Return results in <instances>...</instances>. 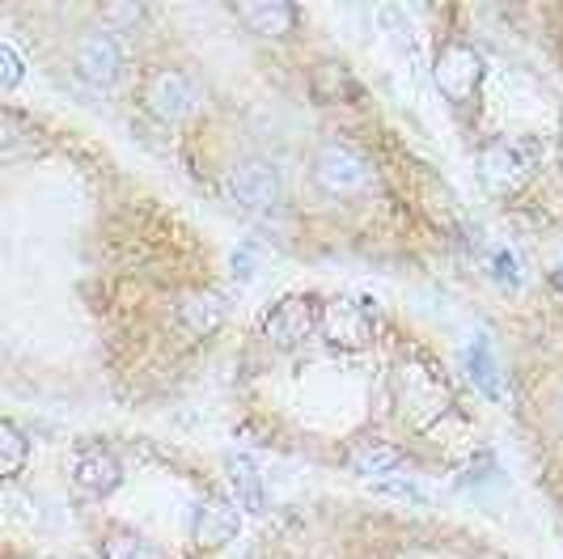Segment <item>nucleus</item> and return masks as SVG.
I'll return each instance as SVG.
<instances>
[{"label":"nucleus","mask_w":563,"mask_h":559,"mask_svg":"<svg viewBox=\"0 0 563 559\" xmlns=\"http://www.w3.org/2000/svg\"><path fill=\"white\" fill-rule=\"evenodd\" d=\"M313 187L327 196H361L373 187V162L347 140H327L313 153Z\"/></svg>","instance_id":"1"},{"label":"nucleus","mask_w":563,"mask_h":559,"mask_svg":"<svg viewBox=\"0 0 563 559\" xmlns=\"http://www.w3.org/2000/svg\"><path fill=\"white\" fill-rule=\"evenodd\" d=\"M538 162H542V144L538 140H496L483 153V183L496 196H508L534 174Z\"/></svg>","instance_id":"2"},{"label":"nucleus","mask_w":563,"mask_h":559,"mask_svg":"<svg viewBox=\"0 0 563 559\" xmlns=\"http://www.w3.org/2000/svg\"><path fill=\"white\" fill-rule=\"evenodd\" d=\"M318 331L339 352H365L368 343H373V318H368V309L361 302L331 297L318 309Z\"/></svg>","instance_id":"3"},{"label":"nucleus","mask_w":563,"mask_h":559,"mask_svg":"<svg viewBox=\"0 0 563 559\" xmlns=\"http://www.w3.org/2000/svg\"><path fill=\"white\" fill-rule=\"evenodd\" d=\"M199 89L191 85V77L183 68H157L148 81H144V111L162 123H178L196 111Z\"/></svg>","instance_id":"4"},{"label":"nucleus","mask_w":563,"mask_h":559,"mask_svg":"<svg viewBox=\"0 0 563 559\" xmlns=\"http://www.w3.org/2000/svg\"><path fill=\"white\" fill-rule=\"evenodd\" d=\"M432 73H437V85L450 102H466V98H475V89L483 81V56L466 43H445Z\"/></svg>","instance_id":"5"},{"label":"nucleus","mask_w":563,"mask_h":559,"mask_svg":"<svg viewBox=\"0 0 563 559\" xmlns=\"http://www.w3.org/2000/svg\"><path fill=\"white\" fill-rule=\"evenodd\" d=\"M318 309L310 297H301V293H292V297H284L272 306L267 314V322H263V336L272 348H297V343H306L310 331L318 327Z\"/></svg>","instance_id":"6"},{"label":"nucleus","mask_w":563,"mask_h":559,"mask_svg":"<svg viewBox=\"0 0 563 559\" xmlns=\"http://www.w3.org/2000/svg\"><path fill=\"white\" fill-rule=\"evenodd\" d=\"M73 68L89 85H114L119 68H123V47L114 43V34H107V30H89L73 47Z\"/></svg>","instance_id":"7"},{"label":"nucleus","mask_w":563,"mask_h":559,"mask_svg":"<svg viewBox=\"0 0 563 559\" xmlns=\"http://www.w3.org/2000/svg\"><path fill=\"white\" fill-rule=\"evenodd\" d=\"M229 196L246 208H272L280 199V169L263 157H246L229 169Z\"/></svg>","instance_id":"8"},{"label":"nucleus","mask_w":563,"mask_h":559,"mask_svg":"<svg viewBox=\"0 0 563 559\" xmlns=\"http://www.w3.org/2000/svg\"><path fill=\"white\" fill-rule=\"evenodd\" d=\"M233 18L254 34H263V39H284L297 26V4H288V0H263V4L242 0V4H233Z\"/></svg>","instance_id":"9"},{"label":"nucleus","mask_w":563,"mask_h":559,"mask_svg":"<svg viewBox=\"0 0 563 559\" xmlns=\"http://www.w3.org/2000/svg\"><path fill=\"white\" fill-rule=\"evenodd\" d=\"M411 462H407V453L395 446H386V441H352L347 446V471H356V475H368V479H390L398 471H407Z\"/></svg>","instance_id":"10"},{"label":"nucleus","mask_w":563,"mask_h":559,"mask_svg":"<svg viewBox=\"0 0 563 559\" xmlns=\"http://www.w3.org/2000/svg\"><path fill=\"white\" fill-rule=\"evenodd\" d=\"M73 479L89 496H111L114 487H119V479H123V467L107 449H85L81 458H77V467H73Z\"/></svg>","instance_id":"11"},{"label":"nucleus","mask_w":563,"mask_h":559,"mask_svg":"<svg viewBox=\"0 0 563 559\" xmlns=\"http://www.w3.org/2000/svg\"><path fill=\"white\" fill-rule=\"evenodd\" d=\"M191 534H196L203 547H221L238 534V508L225 501H203L191 517Z\"/></svg>","instance_id":"12"},{"label":"nucleus","mask_w":563,"mask_h":559,"mask_svg":"<svg viewBox=\"0 0 563 559\" xmlns=\"http://www.w3.org/2000/svg\"><path fill=\"white\" fill-rule=\"evenodd\" d=\"M178 322L187 336H212L225 322V302L217 293H191L178 302Z\"/></svg>","instance_id":"13"},{"label":"nucleus","mask_w":563,"mask_h":559,"mask_svg":"<svg viewBox=\"0 0 563 559\" xmlns=\"http://www.w3.org/2000/svg\"><path fill=\"white\" fill-rule=\"evenodd\" d=\"M98 551H102V559H166V551L157 542H148L136 530H107Z\"/></svg>","instance_id":"14"},{"label":"nucleus","mask_w":563,"mask_h":559,"mask_svg":"<svg viewBox=\"0 0 563 559\" xmlns=\"http://www.w3.org/2000/svg\"><path fill=\"white\" fill-rule=\"evenodd\" d=\"M229 479H233V492H238V501H242L246 513H263L267 508V492H263V483L254 475L251 458H233L229 462Z\"/></svg>","instance_id":"15"},{"label":"nucleus","mask_w":563,"mask_h":559,"mask_svg":"<svg viewBox=\"0 0 563 559\" xmlns=\"http://www.w3.org/2000/svg\"><path fill=\"white\" fill-rule=\"evenodd\" d=\"M26 437H22V428L18 424H0V475L4 479H13V475H22V467H26Z\"/></svg>","instance_id":"16"},{"label":"nucleus","mask_w":563,"mask_h":559,"mask_svg":"<svg viewBox=\"0 0 563 559\" xmlns=\"http://www.w3.org/2000/svg\"><path fill=\"white\" fill-rule=\"evenodd\" d=\"M466 361H471V377H475V386H479L483 394H487V398H500V373H496V361H492V352H487V343H475V348H471V357H466Z\"/></svg>","instance_id":"17"},{"label":"nucleus","mask_w":563,"mask_h":559,"mask_svg":"<svg viewBox=\"0 0 563 559\" xmlns=\"http://www.w3.org/2000/svg\"><path fill=\"white\" fill-rule=\"evenodd\" d=\"M313 89H318V98H327V102L343 98L339 89H347V98L356 94V85H352V77H347V68H339L335 59H331V64H322V68L313 73Z\"/></svg>","instance_id":"18"},{"label":"nucleus","mask_w":563,"mask_h":559,"mask_svg":"<svg viewBox=\"0 0 563 559\" xmlns=\"http://www.w3.org/2000/svg\"><path fill=\"white\" fill-rule=\"evenodd\" d=\"M0 85L4 89H18V81H22V56H18V47L13 43H0Z\"/></svg>","instance_id":"19"},{"label":"nucleus","mask_w":563,"mask_h":559,"mask_svg":"<svg viewBox=\"0 0 563 559\" xmlns=\"http://www.w3.org/2000/svg\"><path fill=\"white\" fill-rule=\"evenodd\" d=\"M377 487H382V492H395V496H407V501H428V492L416 487V483H390V479H382Z\"/></svg>","instance_id":"20"},{"label":"nucleus","mask_w":563,"mask_h":559,"mask_svg":"<svg viewBox=\"0 0 563 559\" xmlns=\"http://www.w3.org/2000/svg\"><path fill=\"white\" fill-rule=\"evenodd\" d=\"M102 18H123V22H141L144 9H141V4H107V9H102Z\"/></svg>","instance_id":"21"},{"label":"nucleus","mask_w":563,"mask_h":559,"mask_svg":"<svg viewBox=\"0 0 563 559\" xmlns=\"http://www.w3.org/2000/svg\"><path fill=\"white\" fill-rule=\"evenodd\" d=\"M560 162H563V132H560Z\"/></svg>","instance_id":"22"},{"label":"nucleus","mask_w":563,"mask_h":559,"mask_svg":"<svg viewBox=\"0 0 563 559\" xmlns=\"http://www.w3.org/2000/svg\"><path fill=\"white\" fill-rule=\"evenodd\" d=\"M560 284H563V272H560Z\"/></svg>","instance_id":"23"}]
</instances>
